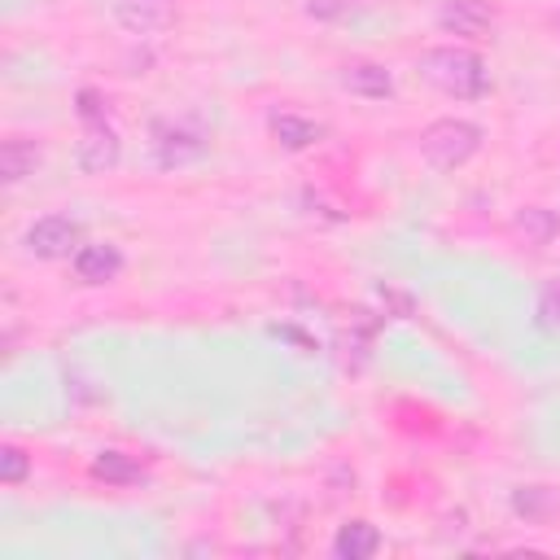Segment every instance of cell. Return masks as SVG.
Wrapping results in <instances>:
<instances>
[{"label":"cell","instance_id":"6da1fadb","mask_svg":"<svg viewBox=\"0 0 560 560\" xmlns=\"http://www.w3.org/2000/svg\"><path fill=\"white\" fill-rule=\"evenodd\" d=\"M416 70L424 74V83H433L438 92L455 96V101H477L486 96L490 88V74H486V61L468 48H455V44H442V48H424Z\"/></svg>","mask_w":560,"mask_h":560},{"label":"cell","instance_id":"7a4b0ae2","mask_svg":"<svg viewBox=\"0 0 560 560\" xmlns=\"http://www.w3.org/2000/svg\"><path fill=\"white\" fill-rule=\"evenodd\" d=\"M481 149V127L468 118H438L420 131V153L433 171H459Z\"/></svg>","mask_w":560,"mask_h":560},{"label":"cell","instance_id":"3957f363","mask_svg":"<svg viewBox=\"0 0 560 560\" xmlns=\"http://www.w3.org/2000/svg\"><path fill=\"white\" fill-rule=\"evenodd\" d=\"M79 245H83V228H79V219H70V214H44V219H35V223L26 228V236H22V249H26L31 258H39V262L74 258Z\"/></svg>","mask_w":560,"mask_h":560},{"label":"cell","instance_id":"277c9868","mask_svg":"<svg viewBox=\"0 0 560 560\" xmlns=\"http://www.w3.org/2000/svg\"><path fill=\"white\" fill-rule=\"evenodd\" d=\"M153 162L162 166V171H171V166H188V162H197L201 153H206V140H201V131H192V127H184V122H153Z\"/></svg>","mask_w":560,"mask_h":560},{"label":"cell","instance_id":"5b68a950","mask_svg":"<svg viewBox=\"0 0 560 560\" xmlns=\"http://www.w3.org/2000/svg\"><path fill=\"white\" fill-rule=\"evenodd\" d=\"M118 158H122V140H118V131H114L109 122H88L83 136H79V144H74V162H79V171H83V175H105V171L118 166Z\"/></svg>","mask_w":560,"mask_h":560},{"label":"cell","instance_id":"8992f818","mask_svg":"<svg viewBox=\"0 0 560 560\" xmlns=\"http://www.w3.org/2000/svg\"><path fill=\"white\" fill-rule=\"evenodd\" d=\"M109 13L127 35H162L175 22L171 0H109Z\"/></svg>","mask_w":560,"mask_h":560},{"label":"cell","instance_id":"52a82bcc","mask_svg":"<svg viewBox=\"0 0 560 560\" xmlns=\"http://www.w3.org/2000/svg\"><path fill=\"white\" fill-rule=\"evenodd\" d=\"M438 26L446 35H464V39H486L494 31V13L486 0H446L438 9Z\"/></svg>","mask_w":560,"mask_h":560},{"label":"cell","instance_id":"ba28073f","mask_svg":"<svg viewBox=\"0 0 560 560\" xmlns=\"http://www.w3.org/2000/svg\"><path fill=\"white\" fill-rule=\"evenodd\" d=\"M70 267H74V276L83 284H109L122 271V249L109 245V241H92V245H79L74 249Z\"/></svg>","mask_w":560,"mask_h":560},{"label":"cell","instance_id":"9c48e42d","mask_svg":"<svg viewBox=\"0 0 560 560\" xmlns=\"http://www.w3.org/2000/svg\"><path fill=\"white\" fill-rule=\"evenodd\" d=\"M341 88L350 96H363V101H385L394 96V74L381 66V61H346L341 66Z\"/></svg>","mask_w":560,"mask_h":560},{"label":"cell","instance_id":"30bf717a","mask_svg":"<svg viewBox=\"0 0 560 560\" xmlns=\"http://www.w3.org/2000/svg\"><path fill=\"white\" fill-rule=\"evenodd\" d=\"M39 162H44V153H39V144L26 140V136H9V140L0 144V179H4V184H22L26 175H35Z\"/></svg>","mask_w":560,"mask_h":560},{"label":"cell","instance_id":"8fae6325","mask_svg":"<svg viewBox=\"0 0 560 560\" xmlns=\"http://www.w3.org/2000/svg\"><path fill=\"white\" fill-rule=\"evenodd\" d=\"M376 547H381V534H376L372 521H346L332 534V556L337 560H368V556H376Z\"/></svg>","mask_w":560,"mask_h":560},{"label":"cell","instance_id":"7c38bea8","mask_svg":"<svg viewBox=\"0 0 560 560\" xmlns=\"http://www.w3.org/2000/svg\"><path fill=\"white\" fill-rule=\"evenodd\" d=\"M271 136H276V144H280V149L302 153V149L319 144L324 127H319V122H311V118H302V114H271Z\"/></svg>","mask_w":560,"mask_h":560},{"label":"cell","instance_id":"4fadbf2b","mask_svg":"<svg viewBox=\"0 0 560 560\" xmlns=\"http://www.w3.org/2000/svg\"><path fill=\"white\" fill-rule=\"evenodd\" d=\"M512 228L525 236V245H547V241L560 232V219H556V210L521 206V210H516V219H512Z\"/></svg>","mask_w":560,"mask_h":560},{"label":"cell","instance_id":"5bb4252c","mask_svg":"<svg viewBox=\"0 0 560 560\" xmlns=\"http://www.w3.org/2000/svg\"><path fill=\"white\" fill-rule=\"evenodd\" d=\"M92 477H101V481H109V486H131V481L144 477V468H140L131 455H122V451H101V455L92 459Z\"/></svg>","mask_w":560,"mask_h":560},{"label":"cell","instance_id":"9a60e30c","mask_svg":"<svg viewBox=\"0 0 560 560\" xmlns=\"http://www.w3.org/2000/svg\"><path fill=\"white\" fill-rule=\"evenodd\" d=\"M534 311H538V328H542V332H560V276L542 280Z\"/></svg>","mask_w":560,"mask_h":560},{"label":"cell","instance_id":"2e32d148","mask_svg":"<svg viewBox=\"0 0 560 560\" xmlns=\"http://www.w3.org/2000/svg\"><path fill=\"white\" fill-rule=\"evenodd\" d=\"M31 477V455L22 451V446H0V481L4 486H22Z\"/></svg>","mask_w":560,"mask_h":560},{"label":"cell","instance_id":"e0dca14e","mask_svg":"<svg viewBox=\"0 0 560 560\" xmlns=\"http://www.w3.org/2000/svg\"><path fill=\"white\" fill-rule=\"evenodd\" d=\"M105 105H109V101H105L96 88H83V92H79V118H83V122H105Z\"/></svg>","mask_w":560,"mask_h":560},{"label":"cell","instance_id":"ac0fdd59","mask_svg":"<svg viewBox=\"0 0 560 560\" xmlns=\"http://www.w3.org/2000/svg\"><path fill=\"white\" fill-rule=\"evenodd\" d=\"M306 13L315 22H337V18L350 13V0H306Z\"/></svg>","mask_w":560,"mask_h":560},{"label":"cell","instance_id":"d6986e66","mask_svg":"<svg viewBox=\"0 0 560 560\" xmlns=\"http://www.w3.org/2000/svg\"><path fill=\"white\" fill-rule=\"evenodd\" d=\"M538 499H551V494H547L542 486H521L512 503H516V512H521V516H534V512H538Z\"/></svg>","mask_w":560,"mask_h":560}]
</instances>
